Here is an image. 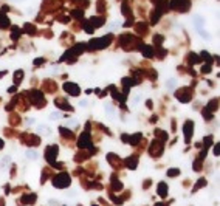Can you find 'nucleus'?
Segmentation results:
<instances>
[{
  "label": "nucleus",
  "instance_id": "1",
  "mask_svg": "<svg viewBox=\"0 0 220 206\" xmlns=\"http://www.w3.org/2000/svg\"><path fill=\"white\" fill-rule=\"evenodd\" d=\"M189 0H172V2L169 3L170 8H174V10L180 11V12H186L189 10Z\"/></svg>",
  "mask_w": 220,
  "mask_h": 206
},
{
  "label": "nucleus",
  "instance_id": "2",
  "mask_svg": "<svg viewBox=\"0 0 220 206\" xmlns=\"http://www.w3.org/2000/svg\"><path fill=\"white\" fill-rule=\"evenodd\" d=\"M112 42V34H107V37L95 39L90 42V48H106L109 47V43Z\"/></svg>",
  "mask_w": 220,
  "mask_h": 206
},
{
  "label": "nucleus",
  "instance_id": "3",
  "mask_svg": "<svg viewBox=\"0 0 220 206\" xmlns=\"http://www.w3.org/2000/svg\"><path fill=\"white\" fill-rule=\"evenodd\" d=\"M177 98H178L181 102H188V101L192 98L191 88H181V90H178V92H177Z\"/></svg>",
  "mask_w": 220,
  "mask_h": 206
},
{
  "label": "nucleus",
  "instance_id": "4",
  "mask_svg": "<svg viewBox=\"0 0 220 206\" xmlns=\"http://www.w3.org/2000/svg\"><path fill=\"white\" fill-rule=\"evenodd\" d=\"M67 185H70V177L67 174H61L57 178H54V186L57 187H64Z\"/></svg>",
  "mask_w": 220,
  "mask_h": 206
},
{
  "label": "nucleus",
  "instance_id": "5",
  "mask_svg": "<svg viewBox=\"0 0 220 206\" xmlns=\"http://www.w3.org/2000/svg\"><path fill=\"white\" fill-rule=\"evenodd\" d=\"M64 90L68 92L71 96H78L79 95V87L76 85V84H73V82H65L64 84Z\"/></svg>",
  "mask_w": 220,
  "mask_h": 206
},
{
  "label": "nucleus",
  "instance_id": "6",
  "mask_svg": "<svg viewBox=\"0 0 220 206\" xmlns=\"http://www.w3.org/2000/svg\"><path fill=\"white\" fill-rule=\"evenodd\" d=\"M30 99L33 104H40V102H45V99H43V95L42 93H39V92H31V96H30Z\"/></svg>",
  "mask_w": 220,
  "mask_h": 206
},
{
  "label": "nucleus",
  "instance_id": "7",
  "mask_svg": "<svg viewBox=\"0 0 220 206\" xmlns=\"http://www.w3.org/2000/svg\"><path fill=\"white\" fill-rule=\"evenodd\" d=\"M161 14H163V11H161L160 8H155V10L152 11V14H150V22H152V23H158Z\"/></svg>",
  "mask_w": 220,
  "mask_h": 206
},
{
  "label": "nucleus",
  "instance_id": "8",
  "mask_svg": "<svg viewBox=\"0 0 220 206\" xmlns=\"http://www.w3.org/2000/svg\"><path fill=\"white\" fill-rule=\"evenodd\" d=\"M90 23H92L93 28H98V26H102V25H104L106 20L102 19V17H92V19H90Z\"/></svg>",
  "mask_w": 220,
  "mask_h": 206
},
{
  "label": "nucleus",
  "instance_id": "9",
  "mask_svg": "<svg viewBox=\"0 0 220 206\" xmlns=\"http://www.w3.org/2000/svg\"><path fill=\"white\" fill-rule=\"evenodd\" d=\"M6 26H10V19L5 12L0 11V28H6Z\"/></svg>",
  "mask_w": 220,
  "mask_h": 206
},
{
  "label": "nucleus",
  "instance_id": "10",
  "mask_svg": "<svg viewBox=\"0 0 220 206\" xmlns=\"http://www.w3.org/2000/svg\"><path fill=\"white\" fill-rule=\"evenodd\" d=\"M192 129H194V123H191V121H188V123L185 124V135H186V141H189Z\"/></svg>",
  "mask_w": 220,
  "mask_h": 206
},
{
  "label": "nucleus",
  "instance_id": "11",
  "mask_svg": "<svg viewBox=\"0 0 220 206\" xmlns=\"http://www.w3.org/2000/svg\"><path fill=\"white\" fill-rule=\"evenodd\" d=\"M87 144H90V136H88V133H82L79 138V147H84Z\"/></svg>",
  "mask_w": 220,
  "mask_h": 206
},
{
  "label": "nucleus",
  "instance_id": "12",
  "mask_svg": "<svg viewBox=\"0 0 220 206\" xmlns=\"http://www.w3.org/2000/svg\"><path fill=\"white\" fill-rule=\"evenodd\" d=\"M140 50L143 51V54H144L146 57H152V54H154V50H152L149 45H144V43L140 47Z\"/></svg>",
  "mask_w": 220,
  "mask_h": 206
},
{
  "label": "nucleus",
  "instance_id": "13",
  "mask_svg": "<svg viewBox=\"0 0 220 206\" xmlns=\"http://www.w3.org/2000/svg\"><path fill=\"white\" fill-rule=\"evenodd\" d=\"M54 104H57V105H62L61 109H65V110H73V109H71V105H70V104H67V102H65L64 99H56V101H54Z\"/></svg>",
  "mask_w": 220,
  "mask_h": 206
},
{
  "label": "nucleus",
  "instance_id": "14",
  "mask_svg": "<svg viewBox=\"0 0 220 206\" xmlns=\"http://www.w3.org/2000/svg\"><path fill=\"white\" fill-rule=\"evenodd\" d=\"M22 31H26V34H36V28H34V25H31V23H25Z\"/></svg>",
  "mask_w": 220,
  "mask_h": 206
},
{
  "label": "nucleus",
  "instance_id": "15",
  "mask_svg": "<svg viewBox=\"0 0 220 206\" xmlns=\"http://www.w3.org/2000/svg\"><path fill=\"white\" fill-rule=\"evenodd\" d=\"M121 12H123L124 16H127V17H129V16H132V11H130V8H129V5H127V3H126V2L123 3V8H121Z\"/></svg>",
  "mask_w": 220,
  "mask_h": 206
},
{
  "label": "nucleus",
  "instance_id": "16",
  "mask_svg": "<svg viewBox=\"0 0 220 206\" xmlns=\"http://www.w3.org/2000/svg\"><path fill=\"white\" fill-rule=\"evenodd\" d=\"M137 31H138L140 34H144L146 31H147V25H146V23H143V22H140V23L137 25Z\"/></svg>",
  "mask_w": 220,
  "mask_h": 206
},
{
  "label": "nucleus",
  "instance_id": "17",
  "mask_svg": "<svg viewBox=\"0 0 220 206\" xmlns=\"http://www.w3.org/2000/svg\"><path fill=\"white\" fill-rule=\"evenodd\" d=\"M22 34V28H19V26H12V36H11V37L12 39H17V36H20Z\"/></svg>",
  "mask_w": 220,
  "mask_h": 206
},
{
  "label": "nucleus",
  "instance_id": "18",
  "mask_svg": "<svg viewBox=\"0 0 220 206\" xmlns=\"http://www.w3.org/2000/svg\"><path fill=\"white\" fill-rule=\"evenodd\" d=\"M84 30H85V33H88V34H92L93 33V30H95V28H93V26H92V23H90V22H84Z\"/></svg>",
  "mask_w": 220,
  "mask_h": 206
},
{
  "label": "nucleus",
  "instance_id": "19",
  "mask_svg": "<svg viewBox=\"0 0 220 206\" xmlns=\"http://www.w3.org/2000/svg\"><path fill=\"white\" fill-rule=\"evenodd\" d=\"M22 78H23V71H22V70L16 71V74H14V82H16V84H19L20 81H22Z\"/></svg>",
  "mask_w": 220,
  "mask_h": 206
},
{
  "label": "nucleus",
  "instance_id": "20",
  "mask_svg": "<svg viewBox=\"0 0 220 206\" xmlns=\"http://www.w3.org/2000/svg\"><path fill=\"white\" fill-rule=\"evenodd\" d=\"M71 16L76 17V19H82L84 11H82V10H74V11H71Z\"/></svg>",
  "mask_w": 220,
  "mask_h": 206
},
{
  "label": "nucleus",
  "instance_id": "21",
  "mask_svg": "<svg viewBox=\"0 0 220 206\" xmlns=\"http://www.w3.org/2000/svg\"><path fill=\"white\" fill-rule=\"evenodd\" d=\"M194 19H195V25H197V28H200L201 23H203V17L199 16V14H195V16H194Z\"/></svg>",
  "mask_w": 220,
  "mask_h": 206
},
{
  "label": "nucleus",
  "instance_id": "22",
  "mask_svg": "<svg viewBox=\"0 0 220 206\" xmlns=\"http://www.w3.org/2000/svg\"><path fill=\"white\" fill-rule=\"evenodd\" d=\"M199 61H200V57L197 54H194V53H191V54H189V62H191V64H195V62H199Z\"/></svg>",
  "mask_w": 220,
  "mask_h": 206
},
{
  "label": "nucleus",
  "instance_id": "23",
  "mask_svg": "<svg viewBox=\"0 0 220 206\" xmlns=\"http://www.w3.org/2000/svg\"><path fill=\"white\" fill-rule=\"evenodd\" d=\"M161 42H163V36H160V34L154 36V43H157V45H160Z\"/></svg>",
  "mask_w": 220,
  "mask_h": 206
},
{
  "label": "nucleus",
  "instance_id": "24",
  "mask_svg": "<svg viewBox=\"0 0 220 206\" xmlns=\"http://www.w3.org/2000/svg\"><path fill=\"white\" fill-rule=\"evenodd\" d=\"M26 155H28V158H33V160L37 158V154H36V152H31V150L26 152Z\"/></svg>",
  "mask_w": 220,
  "mask_h": 206
},
{
  "label": "nucleus",
  "instance_id": "25",
  "mask_svg": "<svg viewBox=\"0 0 220 206\" xmlns=\"http://www.w3.org/2000/svg\"><path fill=\"white\" fill-rule=\"evenodd\" d=\"M140 138H141V133H138V135H135V136L130 138V143H133V144H135V143H137L138 140H140Z\"/></svg>",
  "mask_w": 220,
  "mask_h": 206
},
{
  "label": "nucleus",
  "instance_id": "26",
  "mask_svg": "<svg viewBox=\"0 0 220 206\" xmlns=\"http://www.w3.org/2000/svg\"><path fill=\"white\" fill-rule=\"evenodd\" d=\"M209 71H211L209 65H203V67H201V73H209Z\"/></svg>",
  "mask_w": 220,
  "mask_h": 206
},
{
  "label": "nucleus",
  "instance_id": "27",
  "mask_svg": "<svg viewBox=\"0 0 220 206\" xmlns=\"http://www.w3.org/2000/svg\"><path fill=\"white\" fill-rule=\"evenodd\" d=\"M175 87V79H169L168 82V88H174Z\"/></svg>",
  "mask_w": 220,
  "mask_h": 206
},
{
  "label": "nucleus",
  "instance_id": "28",
  "mask_svg": "<svg viewBox=\"0 0 220 206\" xmlns=\"http://www.w3.org/2000/svg\"><path fill=\"white\" fill-rule=\"evenodd\" d=\"M106 110L109 112V113H113V109H112V105H110V104H107V105H106Z\"/></svg>",
  "mask_w": 220,
  "mask_h": 206
},
{
  "label": "nucleus",
  "instance_id": "29",
  "mask_svg": "<svg viewBox=\"0 0 220 206\" xmlns=\"http://www.w3.org/2000/svg\"><path fill=\"white\" fill-rule=\"evenodd\" d=\"M214 154H215V155H219V146H215V147H214Z\"/></svg>",
  "mask_w": 220,
  "mask_h": 206
}]
</instances>
